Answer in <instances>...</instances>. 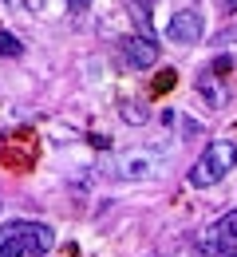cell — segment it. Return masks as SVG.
<instances>
[{
    "label": "cell",
    "mask_w": 237,
    "mask_h": 257,
    "mask_svg": "<svg viewBox=\"0 0 237 257\" xmlns=\"http://www.w3.org/2000/svg\"><path fill=\"white\" fill-rule=\"evenodd\" d=\"M0 56H24V44L12 32H0Z\"/></svg>",
    "instance_id": "cell-9"
},
{
    "label": "cell",
    "mask_w": 237,
    "mask_h": 257,
    "mask_svg": "<svg viewBox=\"0 0 237 257\" xmlns=\"http://www.w3.org/2000/svg\"><path fill=\"white\" fill-rule=\"evenodd\" d=\"M119 56H123V67L146 71V67L158 64V44L150 36H123L119 40Z\"/></svg>",
    "instance_id": "cell-5"
},
{
    "label": "cell",
    "mask_w": 237,
    "mask_h": 257,
    "mask_svg": "<svg viewBox=\"0 0 237 257\" xmlns=\"http://www.w3.org/2000/svg\"><path fill=\"white\" fill-rule=\"evenodd\" d=\"M28 8H32V12H40V8H44V0H28Z\"/></svg>",
    "instance_id": "cell-11"
},
{
    "label": "cell",
    "mask_w": 237,
    "mask_h": 257,
    "mask_svg": "<svg viewBox=\"0 0 237 257\" xmlns=\"http://www.w3.org/2000/svg\"><path fill=\"white\" fill-rule=\"evenodd\" d=\"M56 245L48 222H8L0 225V257H44Z\"/></svg>",
    "instance_id": "cell-1"
},
{
    "label": "cell",
    "mask_w": 237,
    "mask_h": 257,
    "mask_svg": "<svg viewBox=\"0 0 237 257\" xmlns=\"http://www.w3.org/2000/svg\"><path fill=\"white\" fill-rule=\"evenodd\" d=\"M119 119L131 123V127H142V123L150 119V107H146L142 99H119Z\"/></svg>",
    "instance_id": "cell-7"
},
{
    "label": "cell",
    "mask_w": 237,
    "mask_h": 257,
    "mask_svg": "<svg viewBox=\"0 0 237 257\" xmlns=\"http://www.w3.org/2000/svg\"><path fill=\"white\" fill-rule=\"evenodd\" d=\"M87 8H91V0H68V12H71V16H83Z\"/></svg>",
    "instance_id": "cell-10"
},
{
    "label": "cell",
    "mask_w": 237,
    "mask_h": 257,
    "mask_svg": "<svg viewBox=\"0 0 237 257\" xmlns=\"http://www.w3.org/2000/svg\"><path fill=\"white\" fill-rule=\"evenodd\" d=\"M225 257H237V253H225Z\"/></svg>",
    "instance_id": "cell-12"
},
{
    "label": "cell",
    "mask_w": 237,
    "mask_h": 257,
    "mask_svg": "<svg viewBox=\"0 0 237 257\" xmlns=\"http://www.w3.org/2000/svg\"><path fill=\"white\" fill-rule=\"evenodd\" d=\"M205 36V20L198 8H182V12H174L166 24V40L170 44H178V48H190V44H198Z\"/></svg>",
    "instance_id": "cell-4"
},
{
    "label": "cell",
    "mask_w": 237,
    "mask_h": 257,
    "mask_svg": "<svg viewBox=\"0 0 237 257\" xmlns=\"http://www.w3.org/2000/svg\"><path fill=\"white\" fill-rule=\"evenodd\" d=\"M194 87H198L202 103H205V107H213V111H221V107L229 103V87H225V83H221V75H213L209 67H202V71H198Z\"/></svg>",
    "instance_id": "cell-6"
},
{
    "label": "cell",
    "mask_w": 237,
    "mask_h": 257,
    "mask_svg": "<svg viewBox=\"0 0 237 257\" xmlns=\"http://www.w3.org/2000/svg\"><path fill=\"white\" fill-rule=\"evenodd\" d=\"M237 245V210L221 214L213 225H205L202 241H198V253L202 257H213V253H229Z\"/></svg>",
    "instance_id": "cell-3"
},
{
    "label": "cell",
    "mask_w": 237,
    "mask_h": 257,
    "mask_svg": "<svg viewBox=\"0 0 237 257\" xmlns=\"http://www.w3.org/2000/svg\"><path fill=\"white\" fill-rule=\"evenodd\" d=\"M119 166H111L115 178H146L150 174V162L146 159H115Z\"/></svg>",
    "instance_id": "cell-8"
},
{
    "label": "cell",
    "mask_w": 237,
    "mask_h": 257,
    "mask_svg": "<svg viewBox=\"0 0 237 257\" xmlns=\"http://www.w3.org/2000/svg\"><path fill=\"white\" fill-rule=\"evenodd\" d=\"M233 166H237V143H229V139H213L202 155H198V162L190 166L186 182H190V186H198V190L217 186Z\"/></svg>",
    "instance_id": "cell-2"
}]
</instances>
